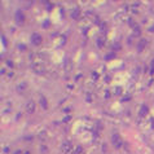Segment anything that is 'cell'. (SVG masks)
<instances>
[{
	"label": "cell",
	"mask_w": 154,
	"mask_h": 154,
	"mask_svg": "<svg viewBox=\"0 0 154 154\" xmlns=\"http://www.w3.org/2000/svg\"><path fill=\"white\" fill-rule=\"evenodd\" d=\"M31 69H33V71L34 72H36V74H44L45 72V66H44V63H42V62H34L33 65H31Z\"/></svg>",
	"instance_id": "6da1fadb"
},
{
	"label": "cell",
	"mask_w": 154,
	"mask_h": 154,
	"mask_svg": "<svg viewBox=\"0 0 154 154\" xmlns=\"http://www.w3.org/2000/svg\"><path fill=\"white\" fill-rule=\"evenodd\" d=\"M61 151H62L63 154H70V153H72L74 149H72L71 142H70V141H65V142L61 145Z\"/></svg>",
	"instance_id": "7a4b0ae2"
},
{
	"label": "cell",
	"mask_w": 154,
	"mask_h": 154,
	"mask_svg": "<svg viewBox=\"0 0 154 154\" xmlns=\"http://www.w3.org/2000/svg\"><path fill=\"white\" fill-rule=\"evenodd\" d=\"M25 110H26L27 114H33V113H35V110H36V105H35V102H34L33 100H29V101L26 102V105H25Z\"/></svg>",
	"instance_id": "3957f363"
},
{
	"label": "cell",
	"mask_w": 154,
	"mask_h": 154,
	"mask_svg": "<svg viewBox=\"0 0 154 154\" xmlns=\"http://www.w3.org/2000/svg\"><path fill=\"white\" fill-rule=\"evenodd\" d=\"M42 42H43V38H42V35H40V34L35 33V34H33V35H31V43H33L34 45H40V44H42Z\"/></svg>",
	"instance_id": "277c9868"
},
{
	"label": "cell",
	"mask_w": 154,
	"mask_h": 154,
	"mask_svg": "<svg viewBox=\"0 0 154 154\" xmlns=\"http://www.w3.org/2000/svg\"><path fill=\"white\" fill-rule=\"evenodd\" d=\"M14 20H16V22L18 25H22L25 22V14H23V12L22 11H17L16 14H14Z\"/></svg>",
	"instance_id": "5b68a950"
},
{
	"label": "cell",
	"mask_w": 154,
	"mask_h": 154,
	"mask_svg": "<svg viewBox=\"0 0 154 154\" xmlns=\"http://www.w3.org/2000/svg\"><path fill=\"white\" fill-rule=\"evenodd\" d=\"M111 141H113V144H114L115 148H120V146H122V137H120L118 133H114V135H113Z\"/></svg>",
	"instance_id": "8992f818"
},
{
	"label": "cell",
	"mask_w": 154,
	"mask_h": 154,
	"mask_svg": "<svg viewBox=\"0 0 154 154\" xmlns=\"http://www.w3.org/2000/svg\"><path fill=\"white\" fill-rule=\"evenodd\" d=\"M146 44H148V40H146V39H140V42H139V44H137V51L141 52V51L146 47Z\"/></svg>",
	"instance_id": "52a82bcc"
},
{
	"label": "cell",
	"mask_w": 154,
	"mask_h": 154,
	"mask_svg": "<svg viewBox=\"0 0 154 154\" xmlns=\"http://www.w3.org/2000/svg\"><path fill=\"white\" fill-rule=\"evenodd\" d=\"M26 88H27V84H26V83H20V84L16 87V90H17L18 93H23V92L26 91Z\"/></svg>",
	"instance_id": "ba28073f"
},
{
	"label": "cell",
	"mask_w": 154,
	"mask_h": 154,
	"mask_svg": "<svg viewBox=\"0 0 154 154\" xmlns=\"http://www.w3.org/2000/svg\"><path fill=\"white\" fill-rule=\"evenodd\" d=\"M72 154H86V151H84L83 146H76V148H74Z\"/></svg>",
	"instance_id": "9c48e42d"
},
{
	"label": "cell",
	"mask_w": 154,
	"mask_h": 154,
	"mask_svg": "<svg viewBox=\"0 0 154 154\" xmlns=\"http://www.w3.org/2000/svg\"><path fill=\"white\" fill-rule=\"evenodd\" d=\"M148 111H149L148 106H146V105H142L141 109H140V117H145V115L148 114Z\"/></svg>",
	"instance_id": "30bf717a"
},
{
	"label": "cell",
	"mask_w": 154,
	"mask_h": 154,
	"mask_svg": "<svg viewBox=\"0 0 154 154\" xmlns=\"http://www.w3.org/2000/svg\"><path fill=\"white\" fill-rule=\"evenodd\" d=\"M71 18H72V20H78V18H79V9H78V8L71 11Z\"/></svg>",
	"instance_id": "8fae6325"
},
{
	"label": "cell",
	"mask_w": 154,
	"mask_h": 154,
	"mask_svg": "<svg viewBox=\"0 0 154 154\" xmlns=\"http://www.w3.org/2000/svg\"><path fill=\"white\" fill-rule=\"evenodd\" d=\"M40 105H42V108H43L44 110L48 108V101H47V99H45V97H43V96L40 97Z\"/></svg>",
	"instance_id": "7c38bea8"
},
{
	"label": "cell",
	"mask_w": 154,
	"mask_h": 154,
	"mask_svg": "<svg viewBox=\"0 0 154 154\" xmlns=\"http://www.w3.org/2000/svg\"><path fill=\"white\" fill-rule=\"evenodd\" d=\"M39 137H40V140H44V139L47 137V132H45V131H42V132L39 133Z\"/></svg>",
	"instance_id": "4fadbf2b"
},
{
	"label": "cell",
	"mask_w": 154,
	"mask_h": 154,
	"mask_svg": "<svg viewBox=\"0 0 154 154\" xmlns=\"http://www.w3.org/2000/svg\"><path fill=\"white\" fill-rule=\"evenodd\" d=\"M40 150H42V153H43V154L48 153V148H47V146H44V145H42V146H40Z\"/></svg>",
	"instance_id": "5bb4252c"
},
{
	"label": "cell",
	"mask_w": 154,
	"mask_h": 154,
	"mask_svg": "<svg viewBox=\"0 0 154 154\" xmlns=\"http://www.w3.org/2000/svg\"><path fill=\"white\" fill-rule=\"evenodd\" d=\"M133 33H135V35H140V29L137 26H135L133 27Z\"/></svg>",
	"instance_id": "9a60e30c"
},
{
	"label": "cell",
	"mask_w": 154,
	"mask_h": 154,
	"mask_svg": "<svg viewBox=\"0 0 154 154\" xmlns=\"http://www.w3.org/2000/svg\"><path fill=\"white\" fill-rule=\"evenodd\" d=\"M115 93H117V95H120V93H122V88H120V87H117V88H115Z\"/></svg>",
	"instance_id": "2e32d148"
},
{
	"label": "cell",
	"mask_w": 154,
	"mask_h": 154,
	"mask_svg": "<svg viewBox=\"0 0 154 154\" xmlns=\"http://www.w3.org/2000/svg\"><path fill=\"white\" fill-rule=\"evenodd\" d=\"M86 100H87L88 102H92V96H91V95H87V96H86Z\"/></svg>",
	"instance_id": "e0dca14e"
},
{
	"label": "cell",
	"mask_w": 154,
	"mask_h": 154,
	"mask_svg": "<svg viewBox=\"0 0 154 154\" xmlns=\"http://www.w3.org/2000/svg\"><path fill=\"white\" fill-rule=\"evenodd\" d=\"M2 42H3V44H4L5 47H7V39H5V36H4V35L2 36Z\"/></svg>",
	"instance_id": "ac0fdd59"
},
{
	"label": "cell",
	"mask_w": 154,
	"mask_h": 154,
	"mask_svg": "<svg viewBox=\"0 0 154 154\" xmlns=\"http://www.w3.org/2000/svg\"><path fill=\"white\" fill-rule=\"evenodd\" d=\"M92 76H93V80H97V78H99V74H96V72H92Z\"/></svg>",
	"instance_id": "d6986e66"
},
{
	"label": "cell",
	"mask_w": 154,
	"mask_h": 154,
	"mask_svg": "<svg viewBox=\"0 0 154 154\" xmlns=\"http://www.w3.org/2000/svg\"><path fill=\"white\" fill-rule=\"evenodd\" d=\"M20 49H21V51H25V49H26V45H23V44H20Z\"/></svg>",
	"instance_id": "ffe728a7"
},
{
	"label": "cell",
	"mask_w": 154,
	"mask_h": 154,
	"mask_svg": "<svg viewBox=\"0 0 154 154\" xmlns=\"http://www.w3.org/2000/svg\"><path fill=\"white\" fill-rule=\"evenodd\" d=\"M114 57V54H106V60H111Z\"/></svg>",
	"instance_id": "44dd1931"
},
{
	"label": "cell",
	"mask_w": 154,
	"mask_h": 154,
	"mask_svg": "<svg viewBox=\"0 0 154 154\" xmlns=\"http://www.w3.org/2000/svg\"><path fill=\"white\" fill-rule=\"evenodd\" d=\"M114 49H120V45L119 44H114Z\"/></svg>",
	"instance_id": "7402d4cb"
},
{
	"label": "cell",
	"mask_w": 154,
	"mask_h": 154,
	"mask_svg": "<svg viewBox=\"0 0 154 154\" xmlns=\"http://www.w3.org/2000/svg\"><path fill=\"white\" fill-rule=\"evenodd\" d=\"M23 154H30V151H26V153H23Z\"/></svg>",
	"instance_id": "603a6c76"
}]
</instances>
